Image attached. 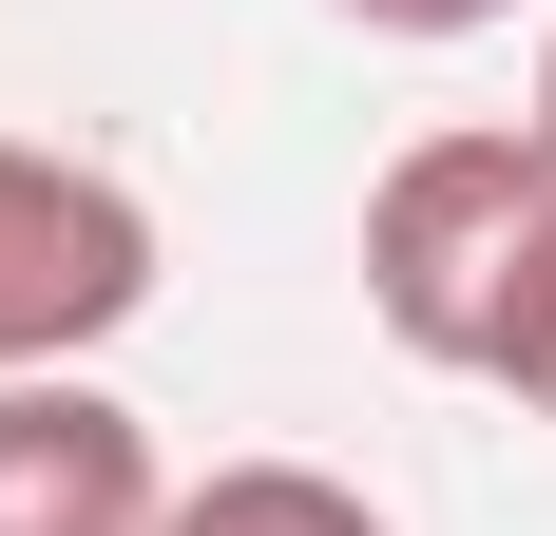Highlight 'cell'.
<instances>
[{
	"label": "cell",
	"instance_id": "6da1fadb",
	"mask_svg": "<svg viewBox=\"0 0 556 536\" xmlns=\"http://www.w3.org/2000/svg\"><path fill=\"white\" fill-rule=\"evenodd\" d=\"M538 268H556V154L518 115H460V135H403L384 154V192H365V326L403 365L500 383Z\"/></svg>",
	"mask_w": 556,
	"mask_h": 536
},
{
	"label": "cell",
	"instance_id": "7a4b0ae2",
	"mask_svg": "<svg viewBox=\"0 0 556 536\" xmlns=\"http://www.w3.org/2000/svg\"><path fill=\"white\" fill-rule=\"evenodd\" d=\"M135 307H154V212H135L97 154H39V135H0V383L97 365Z\"/></svg>",
	"mask_w": 556,
	"mask_h": 536
},
{
	"label": "cell",
	"instance_id": "3957f363",
	"mask_svg": "<svg viewBox=\"0 0 556 536\" xmlns=\"http://www.w3.org/2000/svg\"><path fill=\"white\" fill-rule=\"evenodd\" d=\"M154 518H173V460L115 383L77 365L0 383V536H154Z\"/></svg>",
	"mask_w": 556,
	"mask_h": 536
},
{
	"label": "cell",
	"instance_id": "277c9868",
	"mask_svg": "<svg viewBox=\"0 0 556 536\" xmlns=\"http://www.w3.org/2000/svg\"><path fill=\"white\" fill-rule=\"evenodd\" d=\"M154 536H384V498L327 460H212V480H173Z\"/></svg>",
	"mask_w": 556,
	"mask_h": 536
},
{
	"label": "cell",
	"instance_id": "5b68a950",
	"mask_svg": "<svg viewBox=\"0 0 556 536\" xmlns=\"http://www.w3.org/2000/svg\"><path fill=\"white\" fill-rule=\"evenodd\" d=\"M365 39H480V20H518V0H345Z\"/></svg>",
	"mask_w": 556,
	"mask_h": 536
},
{
	"label": "cell",
	"instance_id": "8992f818",
	"mask_svg": "<svg viewBox=\"0 0 556 536\" xmlns=\"http://www.w3.org/2000/svg\"><path fill=\"white\" fill-rule=\"evenodd\" d=\"M500 383H518V403L556 422V268H538V307H518V345H500Z\"/></svg>",
	"mask_w": 556,
	"mask_h": 536
},
{
	"label": "cell",
	"instance_id": "52a82bcc",
	"mask_svg": "<svg viewBox=\"0 0 556 536\" xmlns=\"http://www.w3.org/2000/svg\"><path fill=\"white\" fill-rule=\"evenodd\" d=\"M518 135H538V154H556V39H538V115H518Z\"/></svg>",
	"mask_w": 556,
	"mask_h": 536
}]
</instances>
